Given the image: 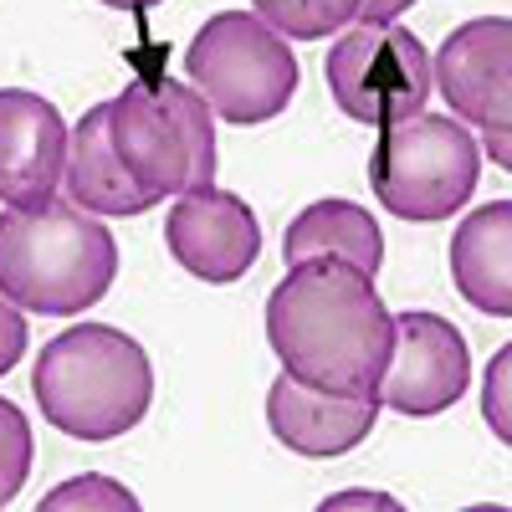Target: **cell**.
I'll return each instance as SVG.
<instances>
[{"mask_svg":"<svg viewBox=\"0 0 512 512\" xmlns=\"http://www.w3.org/2000/svg\"><path fill=\"white\" fill-rule=\"evenodd\" d=\"M374 277L313 256L287 267L267 297V344L287 374L333 395H374L390 364V313H384Z\"/></svg>","mask_w":512,"mask_h":512,"instance_id":"cell-1","label":"cell"},{"mask_svg":"<svg viewBox=\"0 0 512 512\" xmlns=\"http://www.w3.org/2000/svg\"><path fill=\"white\" fill-rule=\"evenodd\" d=\"M118 277L113 231L72 200L11 205L0 216V292L41 318H72L108 297Z\"/></svg>","mask_w":512,"mask_h":512,"instance_id":"cell-2","label":"cell"},{"mask_svg":"<svg viewBox=\"0 0 512 512\" xmlns=\"http://www.w3.org/2000/svg\"><path fill=\"white\" fill-rule=\"evenodd\" d=\"M41 420L72 441H118L154 405V369L139 338L108 323L57 333L31 369Z\"/></svg>","mask_w":512,"mask_h":512,"instance_id":"cell-3","label":"cell"},{"mask_svg":"<svg viewBox=\"0 0 512 512\" xmlns=\"http://www.w3.org/2000/svg\"><path fill=\"white\" fill-rule=\"evenodd\" d=\"M108 134L123 169L159 205L216 180V123L195 88L169 77H144L108 103Z\"/></svg>","mask_w":512,"mask_h":512,"instance_id":"cell-4","label":"cell"},{"mask_svg":"<svg viewBox=\"0 0 512 512\" xmlns=\"http://www.w3.org/2000/svg\"><path fill=\"white\" fill-rule=\"evenodd\" d=\"M185 72L205 108L236 128L272 123L297 93V57L262 16L246 11L210 16L185 52Z\"/></svg>","mask_w":512,"mask_h":512,"instance_id":"cell-5","label":"cell"},{"mask_svg":"<svg viewBox=\"0 0 512 512\" xmlns=\"http://www.w3.org/2000/svg\"><path fill=\"white\" fill-rule=\"evenodd\" d=\"M482 180L477 139L461 123L415 113L405 123L379 128L369 154V190L400 221H446L472 200Z\"/></svg>","mask_w":512,"mask_h":512,"instance_id":"cell-6","label":"cell"},{"mask_svg":"<svg viewBox=\"0 0 512 512\" xmlns=\"http://www.w3.org/2000/svg\"><path fill=\"white\" fill-rule=\"evenodd\" d=\"M323 77L338 113H349L364 128L405 123L431 98V57L395 21H359L354 31H344L328 47Z\"/></svg>","mask_w":512,"mask_h":512,"instance_id":"cell-7","label":"cell"},{"mask_svg":"<svg viewBox=\"0 0 512 512\" xmlns=\"http://www.w3.org/2000/svg\"><path fill=\"white\" fill-rule=\"evenodd\" d=\"M431 88H441L451 113H461L466 123H477L487 134L492 164L512 169V149H507V128H512V21L507 16H477V21L456 26L431 62Z\"/></svg>","mask_w":512,"mask_h":512,"instance_id":"cell-8","label":"cell"},{"mask_svg":"<svg viewBox=\"0 0 512 512\" xmlns=\"http://www.w3.org/2000/svg\"><path fill=\"white\" fill-rule=\"evenodd\" d=\"M390 328H395L390 364L379 374L374 400L384 410H400L415 420L451 410L466 395V379H472L461 328L436 313H400V318H390Z\"/></svg>","mask_w":512,"mask_h":512,"instance_id":"cell-9","label":"cell"},{"mask_svg":"<svg viewBox=\"0 0 512 512\" xmlns=\"http://www.w3.org/2000/svg\"><path fill=\"white\" fill-rule=\"evenodd\" d=\"M164 246L169 256L200 282H241L256 256H262V226H256L251 205L231 190H190L180 205H169L164 216Z\"/></svg>","mask_w":512,"mask_h":512,"instance_id":"cell-10","label":"cell"},{"mask_svg":"<svg viewBox=\"0 0 512 512\" xmlns=\"http://www.w3.org/2000/svg\"><path fill=\"white\" fill-rule=\"evenodd\" d=\"M67 123L57 103L0 88V205H47L62 180Z\"/></svg>","mask_w":512,"mask_h":512,"instance_id":"cell-11","label":"cell"},{"mask_svg":"<svg viewBox=\"0 0 512 512\" xmlns=\"http://www.w3.org/2000/svg\"><path fill=\"white\" fill-rule=\"evenodd\" d=\"M379 420V400L374 395H333L318 390V384L297 379V374H277L272 390H267V425L272 436L297 451V456H313V461H333L354 451Z\"/></svg>","mask_w":512,"mask_h":512,"instance_id":"cell-12","label":"cell"},{"mask_svg":"<svg viewBox=\"0 0 512 512\" xmlns=\"http://www.w3.org/2000/svg\"><path fill=\"white\" fill-rule=\"evenodd\" d=\"M62 185L67 200L93 210V216H144L154 205L144 185L123 169L113 134H108V103L88 108L82 123H72L67 134V159H62Z\"/></svg>","mask_w":512,"mask_h":512,"instance_id":"cell-13","label":"cell"},{"mask_svg":"<svg viewBox=\"0 0 512 512\" xmlns=\"http://www.w3.org/2000/svg\"><path fill=\"white\" fill-rule=\"evenodd\" d=\"M451 282L472 308L492 318L512 313V200H492L456 226Z\"/></svg>","mask_w":512,"mask_h":512,"instance_id":"cell-14","label":"cell"},{"mask_svg":"<svg viewBox=\"0 0 512 512\" xmlns=\"http://www.w3.org/2000/svg\"><path fill=\"white\" fill-rule=\"evenodd\" d=\"M313 256H328V262H344L364 277L379 272L384 262V236L374 226V216L354 200H318L303 216H292L282 231V262H313Z\"/></svg>","mask_w":512,"mask_h":512,"instance_id":"cell-15","label":"cell"},{"mask_svg":"<svg viewBox=\"0 0 512 512\" xmlns=\"http://www.w3.org/2000/svg\"><path fill=\"white\" fill-rule=\"evenodd\" d=\"M251 6L292 41H323L359 16V0H251Z\"/></svg>","mask_w":512,"mask_h":512,"instance_id":"cell-16","label":"cell"},{"mask_svg":"<svg viewBox=\"0 0 512 512\" xmlns=\"http://www.w3.org/2000/svg\"><path fill=\"white\" fill-rule=\"evenodd\" d=\"M31 477V420L0 400V507H11Z\"/></svg>","mask_w":512,"mask_h":512,"instance_id":"cell-17","label":"cell"},{"mask_svg":"<svg viewBox=\"0 0 512 512\" xmlns=\"http://www.w3.org/2000/svg\"><path fill=\"white\" fill-rule=\"evenodd\" d=\"M88 502H103V507H123V512H134L139 497L108 482V477H77V482H62L52 497H41V512H57V507H88Z\"/></svg>","mask_w":512,"mask_h":512,"instance_id":"cell-18","label":"cell"},{"mask_svg":"<svg viewBox=\"0 0 512 512\" xmlns=\"http://www.w3.org/2000/svg\"><path fill=\"white\" fill-rule=\"evenodd\" d=\"M26 354V318L16 313V303L0 292V374H11Z\"/></svg>","mask_w":512,"mask_h":512,"instance_id":"cell-19","label":"cell"},{"mask_svg":"<svg viewBox=\"0 0 512 512\" xmlns=\"http://www.w3.org/2000/svg\"><path fill=\"white\" fill-rule=\"evenodd\" d=\"M507 364H512V354L497 349L492 374H487V420H492V431H497L502 441H507Z\"/></svg>","mask_w":512,"mask_h":512,"instance_id":"cell-20","label":"cell"},{"mask_svg":"<svg viewBox=\"0 0 512 512\" xmlns=\"http://www.w3.org/2000/svg\"><path fill=\"white\" fill-rule=\"evenodd\" d=\"M415 0H359V16L354 21H369V26H379V21H395L400 11H410Z\"/></svg>","mask_w":512,"mask_h":512,"instance_id":"cell-21","label":"cell"},{"mask_svg":"<svg viewBox=\"0 0 512 512\" xmlns=\"http://www.w3.org/2000/svg\"><path fill=\"white\" fill-rule=\"evenodd\" d=\"M103 6H113V11H149V6H159V0H103Z\"/></svg>","mask_w":512,"mask_h":512,"instance_id":"cell-22","label":"cell"}]
</instances>
